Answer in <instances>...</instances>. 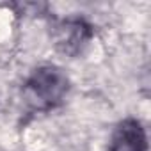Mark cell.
Masks as SVG:
<instances>
[{
  "label": "cell",
  "instance_id": "obj_1",
  "mask_svg": "<svg viewBox=\"0 0 151 151\" xmlns=\"http://www.w3.org/2000/svg\"><path fill=\"white\" fill-rule=\"evenodd\" d=\"M69 89V80L57 66L37 68L25 84V96L29 103L37 110H48L57 107Z\"/></svg>",
  "mask_w": 151,
  "mask_h": 151
},
{
  "label": "cell",
  "instance_id": "obj_3",
  "mask_svg": "<svg viewBox=\"0 0 151 151\" xmlns=\"http://www.w3.org/2000/svg\"><path fill=\"white\" fill-rule=\"evenodd\" d=\"M146 149H147V137L140 121L130 117L116 126L109 142V151H146Z\"/></svg>",
  "mask_w": 151,
  "mask_h": 151
},
{
  "label": "cell",
  "instance_id": "obj_2",
  "mask_svg": "<svg viewBox=\"0 0 151 151\" xmlns=\"http://www.w3.org/2000/svg\"><path fill=\"white\" fill-rule=\"evenodd\" d=\"M91 36H93V30L89 23H86L80 18H71L57 25L55 45L60 52L68 55H75V53L82 52V48L87 45Z\"/></svg>",
  "mask_w": 151,
  "mask_h": 151
}]
</instances>
